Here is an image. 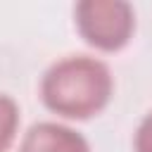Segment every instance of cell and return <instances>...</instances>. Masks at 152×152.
<instances>
[{"mask_svg": "<svg viewBox=\"0 0 152 152\" xmlns=\"http://www.w3.org/2000/svg\"><path fill=\"white\" fill-rule=\"evenodd\" d=\"M114 90L109 66L88 55H69L55 62L40 81L43 104L64 119H90L100 114Z\"/></svg>", "mask_w": 152, "mask_h": 152, "instance_id": "6da1fadb", "label": "cell"}, {"mask_svg": "<svg viewBox=\"0 0 152 152\" xmlns=\"http://www.w3.org/2000/svg\"><path fill=\"white\" fill-rule=\"evenodd\" d=\"M17 128H19V107L10 95L0 93V152H5L14 142Z\"/></svg>", "mask_w": 152, "mask_h": 152, "instance_id": "277c9868", "label": "cell"}, {"mask_svg": "<svg viewBox=\"0 0 152 152\" xmlns=\"http://www.w3.org/2000/svg\"><path fill=\"white\" fill-rule=\"evenodd\" d=\"M81 38L102 50H121L135 31V12L126 0H83L74 7Z\"/></svg>", "mask_w": 152, "mask_h": 152, "instance_id": "7a4b0ae2", "label": "cell"}, {"mask_svg": "<svg viewBox=\"0 0 152 152\" xmlns=\"http://www.w3.org/2000/svg\"><path fill=\"white\" fill-rule=\"evenodd\" d=\"M133 150L135 152H152V112L142 116V121L135 128L133 135Z\"/></svg>", "mask_w": 152, "mask_h": 152, "instance_id": "5b68a950", "label": "cell"}, {"mask_svg": "<svg viewBox=\"0 0 152 152\" xmlns=\"http://www.w3.org/2000/svg\"><path fill=\"white\" fill-rule=\"evenodd\" d=\"M19 152H90V145L71 126L38 121L24 133Z\"/></svg>", "mask_w": 152, "mask_h": 152, "instance_id": "3957f363", "label": "cell"}]
</instances>
